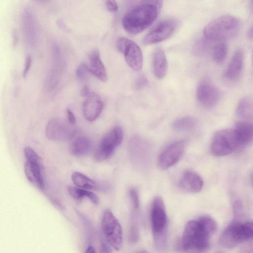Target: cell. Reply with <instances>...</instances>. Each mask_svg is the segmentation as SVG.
Listing matches in <instances>:
<instances>
[{
    "label": "cell",
    "mask_w": 253,
    "mask_h": 253,
    "mask_svg": "<svg viewBox=\"0 0 253 253\" xmlns=\"http://www.w3.org/2000/svg\"><path fill=\"white\" fill-rule=\"evenodd\" d=\"M216 229V221L208 215L188 221L182 236V249L188 253H204Z\"/></svg>",
    "instance_id": "cell-1"
},
{
    "label": "cell",
    "mask_w": 253,
    "mask_h": 253,
    "mask_svg": "<svg viewBox=\"0 0 253 253\" xmlns=\"http://www.w3.org/2000/svg\"><path fill=\"white\" fill-rule=\"evenodd\" d=\"M162 3L159 0L146 1L131 9L122 19L125 30L132 35L144 31L156 19Z\"/></svg>",
    "instance_id": "cell-2"
},
{
    "label": "cell",
    "mask_w": 253,
    "mask_h": 253,
    "mask_svg": "<svg viewBox=\"0 0 253 253\" xmlns=\"http://www.w3.org/2000/svg\"><path fill=\"white\" fill-rule=\"evenodd\" d=\"M241 28L240 20L232 15L220 16L209 23L204 35L210 41H223L236 36Z\"/></svg>",
    "instance_id": "cell-3"
},
{
    "label": "cell",
    "mask_w": 253,
    "mask_h": 253,
    "mask_svg": "<svg viewBox=\"0 0 253 253\" xmlns=\"http://www.w3.org/2000/svg\"><path fill=\"white\" fill-rule=\"evenodd\" d=\"M240 219L234 218L221 234L219 241L220 244L224 248H233L252 238V222Z\"/></svg>",
    "instance_id": "cell-4"
},
{
    "label": "cell",
    "mask_w": 253,
    "mask_h": 253,
    "mask_svg": "<svg viewBox=\"0 0 253 253\" xmlns=\"http://www.w3.org/2000/svg\"><path fill=\"white\" fill-rule=\"evenodd\" d=\"M151 223L155 244L158 248H162L167 242L168 218L164 201L160 197L153 200Z\"/></svg>",
    "instance_id": "cell-5"
},
{
    "label": "cell",
    "mask_w": 253,
    "mask_h": 253,
    "mask_svg": "<svg viewBox=\"0 0 253 253\" xmlns=\"http://www.w3.org/2000/svg\"><path fill=\"white\" fill-rule=\"evenodd\" d=\"M101 227L105 239L111 247L116 251L121 250L123 246L122 228L109 209L105 210L103 213Z\"/></svg>",
    "instance_id": "cell-6"
},
{
    "label": "cell",
    "mask_w": 253,
    "mask_h": 253,
    "mask_svg": "<svg viewBox=\"0 0 253 253\" xmlns=\"http://www.w3.org/2000/svg\"><path fill=\"white\" fill-rule=\"evenodd\" d=\"M24 155L26 158L24 171L27 179L39 189L44 190L45 184L41 158L29 147L25 148Z\"/></svg>",
    "instance_id": "cell-7"
},
{
    "label": "cell",
    "mask_w": 253,
    "mask_h": 253,
    "mask_svg": "<svg viewBox=\"0 0 253 253\" xmlns=\"http://www.w3.org/2000/svg\"><path fill=\"white\" fill-rule=\"evenodd\" d=\"M238 149L239 147L233 129H221L214 134L211 146V153L214 156H227Z\"/></svg>",
    "instance_id": "cell-8"
},
{
    "label": "cell",
    "mask_w": 253,
    "mask_h": 253,
    "mask_svg": "<svg viewBox=\"0 0 253 253\" xmlns=\"http://www.w3.org/2000/svg\"><path fill=\"white\" fill-rule=\"evenodd\" d=\"M123 139V131L119 126H115L102 138L96 149L94 157L98 161L108 159L120 145Z\"/></svg>",
    "instance_id": "cell-9"
},
{
    "label": "cell",
    "mask_w": 253,
    "mask_h": 253,
    "mask_svg": "<svg viewBox=\"0 0 253 253\" xmlns=\"http://www.w3.org/2000/svg\"><path fill=\"white\" fill-rule=\"evenodd\" d=\"M118 49L123 53L126 63L133 70L138 71L143 66V55L139 46L133 41L125 37L117 41Z\"/></svg>",
    "instance_id": "cell-10"
},
{
    "label": "cell",
    "mask_w": 253,
    "mask_h": 253,
    "mask_svg": "<svg viewBox=\"0 0 253 253\" xmlns=\"http://www.w3.org/2000/svg\"><path fill=\"white\" fill-rule=\"evenodd\" d=\"M45 135L50 140L65 141L72 139L75 134L74 128L59 118H52L46 124Z\"/></svg>",
    "instance_id": "cell-11"
},
{
    "label": "cell",
    "mask_w": 253,
    "mask_h": 253,
    "mask_svg": "<svg viewBox=\"0 0 253 253\" xmlns=\"http://www.w3.org/2000/svg\"><path fill=\"white\" fill-rule=\"evenodd\" d=\"M177 26V22L173 19L161 21L143 38V44L148 45L166 40L173 33Z\"/></svg>",
    "instance_id": "cell-12"
},
{
    "label": "cell",
    "mask_w": 253,
    "mask_h": 253,
    "mask_svg": "<svg viewBox=\"0 0 253 253\" xmlns=\"http://www.w3.org/2000/svg\"><path fill=\"white\" fill-rule=\"evenodd\" d=\"M185 147L184 140H177L168 145L160 154L158 165L162 169H167L175 165L181 158Z\"/></svg>",
    "instance_id": "cell-13"
},
{
    "label": "cell",
    "mask_w": 253,
    "mask_h": 253,
    "mask_svg": "<svg viewBox=\"0 0 253 253\" xmlns=\"http://www.w3.org/2000/svg\"><path fill=\"white\" fill-rule=\"evenodd\" d=\"M196 95L198 102L206 108L214 107L220 98L218 89L207 81H203L199 84Z\"/></svg>",
    "instance_id": "cell-14"
},
{
    "label": "cell",
    "mask_w": 253,
    "mask_h": 253,
    "mask_svg": "<svg viewBox=\"0 0 253 253\" xmlns=\"http://www.w3.org/2000/svg\"><path fill=\"white\" fill-rule=\"evenodd\" d=\"M22 24L26 44L33 47L36 41V22L34 10L30 6H26L23 9Z\"/></svg>",
    "instance_id": "cell-15"
},
{
    "label": "cell",
    "mask_w": 253,
    "mask_h": 253,
    "mask_svg": "<svg viewBox=\"0 0 253 253\" xmlns=\"http://www.w3.org/2000/svg\"><path fill=\"white\" fill-rule=\"evenodd\" d=\"M103 108V103L99 96L92 92L84 101L83 111L84 118L89 122L95 121Z\"/></svg>",
    "instance_id": "cell-16"
},
{
    "label": "cell",
    "mask_w": 253,
    "mask_h": 253,
    "mask_svg": "<svg viewBox=\"0 0 253 253\" xmlns=\"http://www.w3.org/2000/svg\"><path fill=\"white\" fill-rule=\"evenodd\" d=\"M239 149L252 142L253 129L252 124L246 121L238 122L233 128Z\"/></svg>",
    "instance_id": "cell-17"
},
{
    "label": "cell",
    "mask_w": 253,
    "mask_h": 253,
    "mask_svg": "<svg viewBox=\"0 0 253 253\" xmlns=\"http://www.w3.org/2000/svg\"><path fill=\"white\" fill-rule=\"evenodd\" d=\"M202 178L196 172L187 170L181 176L179 186L184 190L191 193L200 192L203 187Z\"/></svg>",
    "instance_id": "cell-18"
},
{
    "label": "cell",
    "mask_w": 253,
    "mask_h": 253,
    "mask_svg": "<svg viewBox=\"0 0 253 253\" xmlns=\"http://www.w3.org/2000/svg\"><path fill=\"white\" fill-rule=\"evenodd\" d=\"M87 65L90 73L102 82H107L108 78L107 72L97 49L93 50L89 54V64Z\"/></svg>",
    "instance_id": "cell-19"
},
{
    "label": "cell",
    "mask_w": 253,
    "mask_h": 253,
    "mask_svg": "<svg viewBox=\"0 0 253 253\" xmlns=\"http://www.w3.org/2000/svg\"><path fill=\"white\" fill-rule=\"evenodd\" d=\"M244 53L242 49H237L233 54L225 72V77L235 81L240 76L244 67Z\"/></svg>",
    "instance_id": "cell-20"
},
{
    "label": "cell",
    "mask_w": 253,
    "mask_h": 253,
    "mask_svg": "<svg viewBox=\"0 0 253 253\" xmlns=\"http://www.w3.org/2000/svg\"><path fill=\"white\" fill-rule=\"evenodd\" d=\"M152 70L158 79H163L166 75L168 65L165 53L161 48H157L152 56Z\"/></svg>",
    "instance_id": "cell-21"
},
{
    "label": "cell",
    "mask_w": 253,
    "mask_h": 253,
    "mask_svg": "<svg viewBox=\"0 0 253 253\" xmlns=\"http://www.w3.org/2000/svg\"><path fill=\"white\" fill-rule=\"evenodd\" d=\"M91 142L86 136H81L75 138L70 143L69 150L71 154L75 156L87 155L91 149Z\"/></svg>",
    "instance_id": "cell-22"
},
{
    "label": "cell",
    "mask_w": 253,
    "mask_h": 253,
    "mask_svg": "<svg viewBox=\"0 0 253 253\" xmlns=\"http://www.w3.org/2000/svg\"><path fill=\"white\" fill-rule=\"evenodd\" d=\"M236 114L237 117L244 121L252 119L253 101L251 98L246 96L239 101L236 109Z\"/></svg>",
    "instance_id": "cell-23"
},
{
    "label": "cell",
    "mask_w": 253,
    "mask_h": 253,
    "mask_svg": "<svg viewBox=\"0 0 253 253\" xmlns=\"http://www.w3.org/2000/svg\"><path fill=\"white\" fill-rule=\"evenodd\" d=\"M72 179L74 183L81 188L91 190L99 188L96 182L79 172H75L72 174Z\"/></svg>",
    "instance_id": "cell-24"
},
{
    "label": "cell",
    "mask_w": 253,
    "mask_h": 253,
    "mask_svg": "<svg viewBox=\"0 0 253 253\" xmlns=\"http://www.w3.org/2000/svg\"><path fill=\"white\" fill-rule=\"evenodd\" d=\"M196 119L191 116H184L174 120L172 126L174 129L179 131H187L193 129L196 126Z\"/></svg>",
    "instance_id": "cell-25"
},
{
    "label": "cell",
    "mask_w": 253,
    "mask_h": 253,
    "mask_svg": "<svg viewBox=\"0 0 253 253\" xmlns=\"http://www.w3.org/2000/svg\"><path fill=\"white\" fill-rule=\"evenodd\" d=\"M68 191L70 195L76 200H81L84 198H87L95 205H97L99 203V198L96 195L88 190L70 186L68 187Z\"/></svg>",
    "instance_id": "cell-26"
},
{
    "label": "cell",
    "mask_w": 253,
    "mask_h": 253,
    "mask_svg": "<svg viewBox=\"0 0 253 253\" xmlns=\"http://www.w3.org/2000/svg\"><path fill=\"white\" fill-rule=\"evenodd\" d=\"M227 53V44L223 41L220 42L213 47L212 58L215 63H221L226 59Z\"/></svg>",
    "instance_id": "cell-27"
},
{
    "label": "cell",
    "mask_w": 253,
    "mask_h": 253,
    "mask_svg": "<svg viewBox=\"0 0 253 253\" xmlns=\"http://www.w3.org/2000/svg\"><path fill=\"white\" fill-rule=\"evenodd\" d=\"M208 40L200 39L195 43L193 51L196 54L202 55L207 51L209 46Z\"/></svg>",
    "instance_id": "cell-28"
},
{
    "label": "cell",
    "mask_w": 253,
    "mask_h": 253,
    "mask_svg": "<svg viewBox=\"0 0 253 253\" xmlns=\"http://www.w3.org/2000/svg\"><path fill=\"white\" fill-rule=\"evenodd\" d=\"M89 73L87 64L83 63L78 66L76 71L77 78L81 81L84 80Z\"/></svg>",
    "instance_id": "cell-29"
},
{
    "label": "cell",
    "mask_w": 253,
    "mask_h": 253,
    "mask_svg": "<svg viewBox=\"0 0 253 253\" xmlns=\"http://www.w3.org/2000/svg\"><path fill=\"white\" fill-rule=\"evenodd\" d=\"M129 195L133 209L135 211H137L138 210L140 206V201L138 192L135 189L132 188L129 190Z\"/></svg>",
    "instance_id": "cell-30"
},
{
    "label": "cell",
    "mask_w": 253,
    "mask_h": 253,
    "mask_svg": "<svg viewBox=\"0 0 253 253\" xmlns=\"http://www.w3.org/2000/svg\"><path fill=\"white\" fill-rule=\"evenodd\" d=\"M139 232L137 226L136 224L131 225L129 232L128 240L131 243L137 242L139 239Z\"/></svg>",
    "instance_id": "cell-31"
},
{
    "label": "cell",
    "mask_w": 253,
    "mask_h": 253,
    "mask_svg": "<svg viewBox=\"0 0 253 253\" xmlns=\"http://www.w3.org/2000/svg\"><path fill=\"white\" fill-rule=\"evenodd\" d=\"M147 84V78L144 76H141L136 79L134 84V87L136 90L140 89L145 87Z\"/></svg>",
    "instance_id": "cell-32"
},
{
    "label": "cell",
    "mask_w": 253,
    "mask_h": 253,
    "mask_svg": "<svg viewBox=\"0 0 253 253\" xmlns=\"http://www.w3.org/2000/svg\"><path fill=\"white\" fill-rule=\"evenodd\" d=\"M100 253H112L111 246L103 238L100 240Z\"/></svg>",
    "instance_id": "cell-33"
},
{
    "label": "cell",
    "mask_w": 253,
    "mask_h": 253,
    "mask_svg": "<svg viewBox=\"0 0 253 253\" xmlns=\"http://www.w3.org/2000/svg\"><path fill=\"white\" fill-rule=\"evenodd\" d=\"M106 7L111 12H116L118 10V6L116 1L108 0L105 1Z\"/></svg>",
    "instance_id": "cell-34"
},
{
    "label": "cell",
    "mask_w": 253,
    "mask_h": 253,
    "mask_svg": "<svg viewBox=\"0 0 253 253\" xmlns=\"http://www.w3.org/2000/svg\"><path fill=\"white\" fill-rule=\"evenodd\" d=\"M32 63V59L31 56L30 55H27L26 58L25 67H24V70L23 71L22 75H23V77H25L27 76V75L31 68Z\"/></svg>",
    "instance_id": "cell-35"
},
{
    "label": "cell",
    "mask_w": 253,
    "mask_h": 253,
    "mask_svg": "<svg viewBox=\"0 0 253 253\" xmlns=\"http://www.w3.org/2000/svg\"><path fill=\"white\" fill-rule=\"evenodd\" d=\"M67 115L69 122L71 124H74L76 123V119L74 113L70 110H67Z\"/></svg>",
    "instance_id": "cell-36"
},
{
    "label": "cell",
    "mask_w": 253,
    "mask_h": 253,
    "mask_svg": "<svg viewBox=\"0 0 253 253\" xmlns=\"http://www.w3.org/2000/svg\"><path fill=\"white\" fill-rule=\"evenodd\" d=\"M89 92V88L87 85L83 87L81 91V95L82 96H85L88 95Z\"/></svg>",
    "instance_id": "cell-37"
},
{
    "label": "cell",
    "mask_w": 253,
    "mask_h": 253,
    "mask_svg": "<svg viewBox=\"0 0 253 253\" xmlns=\"http://www.w3.org/2000/svg\"><path fill=\"white\" fill-rule=\"evenodd\" d=\"M84 253H97L96 252L95 248L92 246L89 245L86 248V249L84 252Z\"/></svg>",
    "instance_id": "cell-38"
},
{
    "label": "cell",
    "mask_w": 253,
    "mask_h": 253,
    "mask_svg": "<svg viewBox=\"0 0 253 253\" xmlns=\"http://www.w3.org/2000/svg\"><path fill=\"white\" fill-rule=\"evenodd\" d=\"M12 35L13 36V44L14 45H15V44H16V43L17 42V41H18V36H17V35L16 31H13Z\"/></svg>",
    "instance_id": "cell-39"
},
{
    "label": "cell",
    "mask_w": 253,
    "mask_h": 253,
    "mask_svg": "<svg viewBox=\"0 0 253 253\" xmlns=\"http://www.w3.org/2000/svg\"><path fill=\"white\" fill-rule=\"evenodd\" d=\"M134 253H148L146 251L142 250L136 252Z\"/></svg>",
    "instance_id": "cell-40"
},
{
    "label": "cell",
    "mask_w": 253,
    "mask_h": 253,
    "mask_svg": "<svg viewBox=\"0 0 253 253\" xmlns=\"http://www.w3.org/2000/svg\"><path fill=\"white\" fill-rule=\"evenodd\" d=\"M252 29L251 28L248 32V36L249 37H250L251 38H252Z\"/></svg>",
    "instance_id": "cell-41"
},
{
    "label": "cell",
    "mask_w": 253,
    "mask_h": 253,
    "mask_svg": "<svg viewBox=\"0 0 253 253\" xmlns=\"http://www.w3.org/2000/svg\"><path fill=\"white\" fill-rule=\"evenodd\" d=\"M222 253V252H217V253Z\"/></svg>",
    "instance_id": "cell-42"
}]
</instances>
